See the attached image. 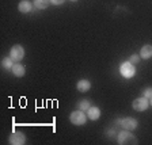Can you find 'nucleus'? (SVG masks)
Masks as SVG:
<instances>
[{
    "mask_svg": "<svg viewBox=\"0 0 152 145\" xmlns=\"http://www.w3.org/2000/svg\"><path fill=\"white\" fill-rule=\"evenodd\" d=\"M71 1H77V0H71Z\"/></svg>",
    "mask_w": 152,
    "mask_h": 145,
    "instance_id": "nucleus-21",
    "label": "nucleus"
},
{
    "mask_svg": "<svg viewBox=\"0 0 152 145\" xmlns=\"http://www.w3.org/2000/svg\"><path fill=\"white\" fill-rule=\"evenodd\" d=\"M140 57L144 60H148L152 57V45H144L140 50Z\"/></svg>",
    "mask_w": 152,
    "mask_h": 145,
    "instance_id": "nucleus-11",
    "label": "nucleus"
},
{
    "mask_svg": "<svg viewBox=\"0 0 152 145\" xmlns=\"http://www.w3.org/2000/svg\"><path fill=\"white\" fill-rule=\"evenodd\" d=\"M139 125L136 118H132V117H128V118H124L121 119V128L125 130H134Z\"/></svg>",
    "mask_w": 152,
    "mask_h": 145,
    "instance_id": "nucleus-7",
    "label": "nucleus"
},
{
    "mask_svg": "<svg viewBox=\"0 0 152 145\" xmlns=\"http://www.w3.org/2000/svg\"><path fill=\"white\" fill-rule=\"evenodd\" d=\"M107 136H114V129H110V132H107Z\"/></svg>",
    "mask_w": 152,
    "mask_h": 145,
    "instance_id": "nucleus-19",
    "label": "nucleus"
},
{
    "mask_svg": "<svg viewBox=\"0 0 152 145\" xmlns=\"http://www.w3.org/2000/svg\"><path fill=\"white\" fill-rule=\"evenodd\" d=\"M11 71H12V73L16 76V77H23V76H25V73H26L25 65H22L20 63L14 64V66L11 68Z\"/></svg>",
    "mask_w": 152,
    "mask_h": 145,
    "instance_id": "nucleus-9",
    "label": "nucleus"
},
{
    "mask_svg": "<svg viewBox=\"0 0 152 145\" xmlns=\"http://www.w3.org/2000/svg\"><path fill=\"white\" fill-rule=\"evenodd\" d=\"M76 88H77V91H80V92H87L90 88H91V83L86 79L79 80L77 84H76Z\"/></svg>",
    "mask_w": 152,
    "mask_h": 145,
    "instance_id": "nucleus-12",
    "label": "nucleus"
},
{
    "mask_svg": "<svg viewBox=\"0 0 152 145\" xmlns=\"http://www.w3.org/2000/svg\"><path fill=\"white\" fill-rule=\"evenodd\" d=\"M142 96H145V98H152V87H148V88L144 90V92H142Z\"/></svg>",
    "mask_w": 152,
    "mask_h": 145,
    "instance_id": "nucleus-16",
    "label": "nucleus"
},
{
    "mask_svg": "<svg viewBox=\"0 0 152 145\" xmlns=\"http://www.w3.org/2000/svg\"><path fill=\"white\" fill-rule=\"evenodd\" d=\"M8 142L12 145H23L26 142V136L22 132H14L8 138Z\"/></svg>",
    "mask_w": 152,
    "mask_h": 145,
    "instance_id": "nucleus-6",
    "label": "nucleus"
},
{
    "mask_svg": "<svg viewBox=\"0 0 152 145\" xmlns=\"http://www.w3.org/2000/svg\"><path fill=\"white\" fill-rule=\"evenodd\" d=\"M129 61L132 64H137L140 61V56H137V54H132V56H130V58H129Z\"/></svg>",
    "mask_w": 152,
    "mask_h": 145,
    "instance_id": "nucleus-17",
    "label": "nucleus"
},
{
    "mask_svg": "<svg viewBox=\"0 0 152 145\" xmlns=\"http://www.w3.org/2000/svg\"><path fill=\"white\" fill-rule=\"evenodd\" d=\"M65 0H50V3L54 4V6H60V4H63Z\"/></svg>",
    "mask_w": 152,
    "mask_h": 145,
    "instance_id": "nucleus-18",
    "label": "nucleus"
},
{
    "mask_svg": "<svg viewBox=\"0 0 152 145\" xmlns=\"http://www.w3.org/2000/svg\"><path fill=\"white\" fill-rule=\"evenodd\" d=\"M33 6H34V4H33L31 1H28V0H22V1L18 4V9L22 14H27L33 9Z\"/></svg>",
    "mask_w": 152,
    "mask_h": 145,
    "instance_id": "nucleus-8",
    "label": "nucleus"
},
{
    "mask_svg": "<svg viewBox=\"0 0 152 145\" xmlns=\"http://www.w3.org/2000/svg\"><path fill=\"white\" fill-rule=\"evenodd\" d=\"M148 106H149V101H148V98H145V96L134 99L132 103V107L136 111H144L148 109Z\"/></svg>",
    "mask_w": 152,
    "mask_h": 145,
    "instance_id": "nucleus-5",
    "label": "nucleus"
},
{
    "mask_svg": "<svg viewBox=\"0 0 152 145\" xmlns=\"http://www.w3.org/2000/svg\"><path fill=\"white\" fill-rule=\"evenodd\" d=\"M87 115L84 114V111L83 110H76V111H72L69 115V121L72 125H76V126H82V125H84L86 122H87Z\"/></svg>",
    "mask_w": 152,
    "mask_h": 145,
    "instance_id": "nucleus-1",
    "label": "nucleus"
},
{
    "mask_svg": "<svg viewBox=\"0 0 152 145\" xmlns=\"http://www.w3.org/2000/svg\"><path fill=\"white\" fill-rule=\"evenodd\" d=\"M117 140H118L117 144H120V145H125V144H134L136 145L137 142H139L137 138L133 136L129 130H124V132L118 133V138Z\"/></svg>",
    "mask_w": 152,
    "mask_h": 145,
    "instance_id": "nucleus-2",
    "label": "nucleus"
},
{
    "mask_svg": "<svg viewBox=\"0 0 152 145\" xmlns=\"http://www.w3.org/2000/svg\"><path fill=\"white\" fill-rule=\"evenodd\" d=\"M77 107L80 109V110H88L90 107H91V104H90V102L87 101V99H83V101L79 102V104H77Z\"/></svg>",
    "mask_w": 152,
    "mask_h": 145,
    "instance_id": "nucleus-15",
    "label": "nucleus"
},
{
    "mask_svg": "<svg viewBox=\"0 0 152 145\" xmlns=\"http://www.w3.org/2000/svg\"><path fill=\"white\" fill-rule=\"evenodd\" d=\"M87 117L91 121L99 119V117H101V110H99V107H90L88 110H87Z\"/></svg>",
    "mask_w": 152,
    "mask_h": 145,
    "instance_id": "nucleus-10",
    "label": "nucleus"
},
{
    "mask_svg": "<svg viewBox=\"0 0 152 145\" xmlns=\"http://www.w3.org/2000/svg\"><path fill=\"white\" fill-rule=\"evenodd\" d=\"M10 57L12 58L14 61H20L25 57V49H23L20 45H15V46L11 47V50H10Z\"/></svg>",
    "mask_w": 152,
    "mask_h": 145,
    "instance_id": "nucleus-4",
    "label": "nucleus"
},
{
    "mask_svg": "<svg viewBox=\"0 0 152 145\" xmlns=\"http://www.w3.org/2000/svg\"><path fill=\"white\" fill-rule=\"evenodd\" d=\"M12 58L11 57H6V58H3V61H1V65H3V68H6V69H11L14 66V63H12Z\"/></svg>",
    "mask_w": 152,
    "mask_h": 145,
    "instance_id": "nucleus-14",
    "label": "nucleus"
},
{
    "mask_svg": "<svg viewBox=\"0 0 152 145\" xmlns=\"http://www.w3.org/2000/svg\"><path fill=\"white\" fill-rule=\"evenodd\" d=\"M149 104H151V106H152V98H151V101H149Z\"/></svg>",
    "mask_w": 152,
    "mask_h": 145,
    "instance_id": "nucleus-20",
    "label": "nucleus"
},
{
    "mask_svg": "<svg viewBox=\"0 0 152 145\" xmlns=\"http://www.w3.org/2000/svg\"><path fill=\"white\" fill-rule=\"evenodd\" d=\"M49 3H50V0H34V7L37 9H45L48 8Z\"/></svg>",
    "mask_w": 152,
    "mask_h": 145,
    "instance_id": "nucleus-13",
    "label": "nucleus"
},
{
    "mask_svg": "<svg viewBox=\"0 0 152 145\" xmlns=\"http://www.w3.org/2000/svg\"><path fill=\"white\" fill-rule=\"evenodd\" d=\"M120 73L125 77V79H130V77H133L134 73H136L134 64H132L130 61H125V63H122L121 66H120Z\"/></svg>",
    "mask_w": 152,
    "mask_h": 145,
    "instance_id": "nucleus-3",
    "label": "nucleus"
}]
</instances>
